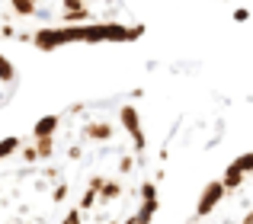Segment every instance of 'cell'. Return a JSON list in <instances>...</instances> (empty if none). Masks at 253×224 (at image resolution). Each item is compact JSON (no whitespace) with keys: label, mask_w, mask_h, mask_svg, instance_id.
I'll return each mask as SVG.
<instances>
[{"label":"cell","mask_w":253,"mask_h":224,"mask_svg":"<svg viewBox=\"0 0 253 224\" xmlns=\"http://www.w3.org/2000/svg\"><path fill=\"white\" fill-rule=\"evenodd\" d=\"M161 183L131 93L71 103L0 141V224H154Z\"/></svg>","instance_id":"1"},{"label":"cell","mask_w":253,"mask_h":224,"mask_svg":"<svg viewBox=\"0 0 253 224\" xmlns=\"http://www.w3.org/2000/svg\"><path fill=\"white\" fill-rule=\"evenodd\" d=\"M141 32L128 0H0V45L55 51L68 42H135Z\"/></svg>","instance_id":"2"},{"label":"cell","mask_w":253,"mask_h":224,"mask_svg":"<svg viewBox=\"0 0 253 224\" xmlns=\"http://www.w3.org/2000/svg\"><path fill=\"white\" fill-rule=\"evenodd\" d=\"M183 224H253V150L234 157L199 192Z\"/></svg>","instance_id":"3"},{"label":"cell","mask_w":253,"mask_h":224,"mask_svg":"<svg viewBox=\"0 0 253 224\" xmlns=\"http://www.w3.org/2000/svg\"><path fill=\"white\" fill-rule=\"evenodd\" d=\"M16 80H19V77H16V68H13V61L0 55V109L10 103L13 90H16Z\"/></svg>","instance_id":"4"}]
</instances>
